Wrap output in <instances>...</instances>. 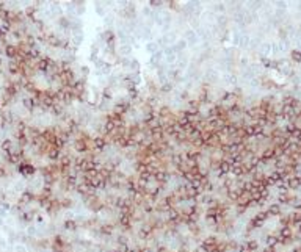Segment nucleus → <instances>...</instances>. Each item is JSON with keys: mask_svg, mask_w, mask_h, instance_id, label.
<instances>
[{"mask_svg": "<svg viewBox=\"0 0 301 252\" xmlns=\"http://www.w3.org/2000/svg\"><path fill=\"white\" fill-rule=\"evenodd\" d=\"M300 183H301V179H298V177H292V179H289V187H290V188H296Z\"/></svg>", "mask_w": 301, "mask_h": 252, "instance_id": "obj_1", "label": "nucleus"}, {"mask_svg": "<svg viewBox=\"0 0 301 252\" xmlns=\"http://www.w3.org/2000/svg\"><path fill=\"white\" fill-rule=\"evenodd\" d=\"M53 251H55V252H63V243H61L60 238H57L55 243H53Z\"/></svg>", "mask_w": 301, "mask_h": 252, "instance_id": "obj_2", "label": "nucleus"}, {"mask_svg": "<svg viewBox=\"0 0 301 252\" xmlns=\"http://www.w3.org/2000/svg\"><path fill=\"white\" fill-rule=\"evenodd\" d=\"M21 171L24 172V174H32V172L35 171V169H33L30 165H25V166H22V168H21Z\"/></svg>", "mask_w": 301, "mask_h": 252, "instance_id": "obj_3", "label": "nucleus"}, {"mask_svg": "<svg viewBox=\"0 0 301 252\" xmlns=\"http://www.w3.org/2000/svg\"><path fill=\"white\" fill-rule=\"evenodd\" d=\"M47 64H49L47 60H41L39 63H38V67H39L41 71H46V69H47Z\"/></svg>", "mask_w": 301, "mask_h": 252, "instance_id": "obj_4", "label": "nucleus"}, {"mask_svg": "<svg viewBox=\"0 0 301 252\" xmlns=\"http://www.w3.org/2000/svg\"><path fill=\"white\" fill-rule=\"evenodd\" d=\"M292 58H293L295 61H298V63H300V61H301V53L295 50V52H292Z\"/></svg>", "mask_w": 301, "mask_h": 252, "instance_id": "obj_5", "label": "nucleus"}, {"mask_svg": "<svg viewBox=\"0 0 301 252\" xmlns=\"http://www.w3.org/2000/svg\"><path fill=\"white\" fill-rule=\"evenodd\" d=\"M6 53H8L10 56H14V55H16V49H14V47H6Z\"/></svg>", "mask_w": 301, "mask_h": 252, "instance_id": "obj_6", "label": "nucleus"}, {"mask_svg": "<svg viewBox=\"0 0 301 252\" xmlns=\"http://www.w3.org/2000/svg\"><path fill=\"white\" fill-rule=\"evenodd\" d=\"M270 213H279V207H278V205H273V207L270 208Z\"/></svg>", "mask_w": 301, "mask_h": 252, "instance_id": "obj_7", "label": "nucleus"}, {"mask_svg": "<svg viewBox=\"0 0 301 252\" xmlns=\"http://www.w3.org/2000/svg\"><path fill=\"white\" fill-rule=\"evenodd\" d=\"M264 157H265V158H270V157H273V150H271V149H270V150H267Z\"/></svg>", "mask_w": 301, "mask_h": 252, "instance_id": "obj_8", "label": "nucleus"}, {"mask_svg": "<svg viewBox=\"0 0 301 252\" xmlns=\"http://www.w3.org/2000/svg\"><path fill=\"white\" fill-rule=\"evenodd\" d=\"M66 227H68V229H74V227H75V224H74V222H71V221H68V222H66Z\"/></svg>", "mask_w": 301, "mask_h": 252, "instance_id": "obj_9", "label": "nucleus"}, {"mask_svg": "<svg viewBox=\"0 0 301 252\" xmlns=\"http://www.w3.org/2000/svg\"><path fill=\"white\" fill-rule=\"evenodd\" d=\"M2 34H3V32H2V30H0V38H2Z\"/></svg>", "mask_w": 301, "mask_h": 252, "instance_id": "obj_10", "label": "nucleus"}, {"mask_svg": "<svg viewBox=\"0 0 301 252\" xmlns=\"http://www.w3.org/2000/svg\"><path fill=\"white\" fill-rule=\"evenodd\" d=\"M300 232H301V224H300Z\"/></svg>", "mask_w": 301, "mask_h": 252, "instance_id": "obj_11", "label": "nucleus"}]
</instances>
